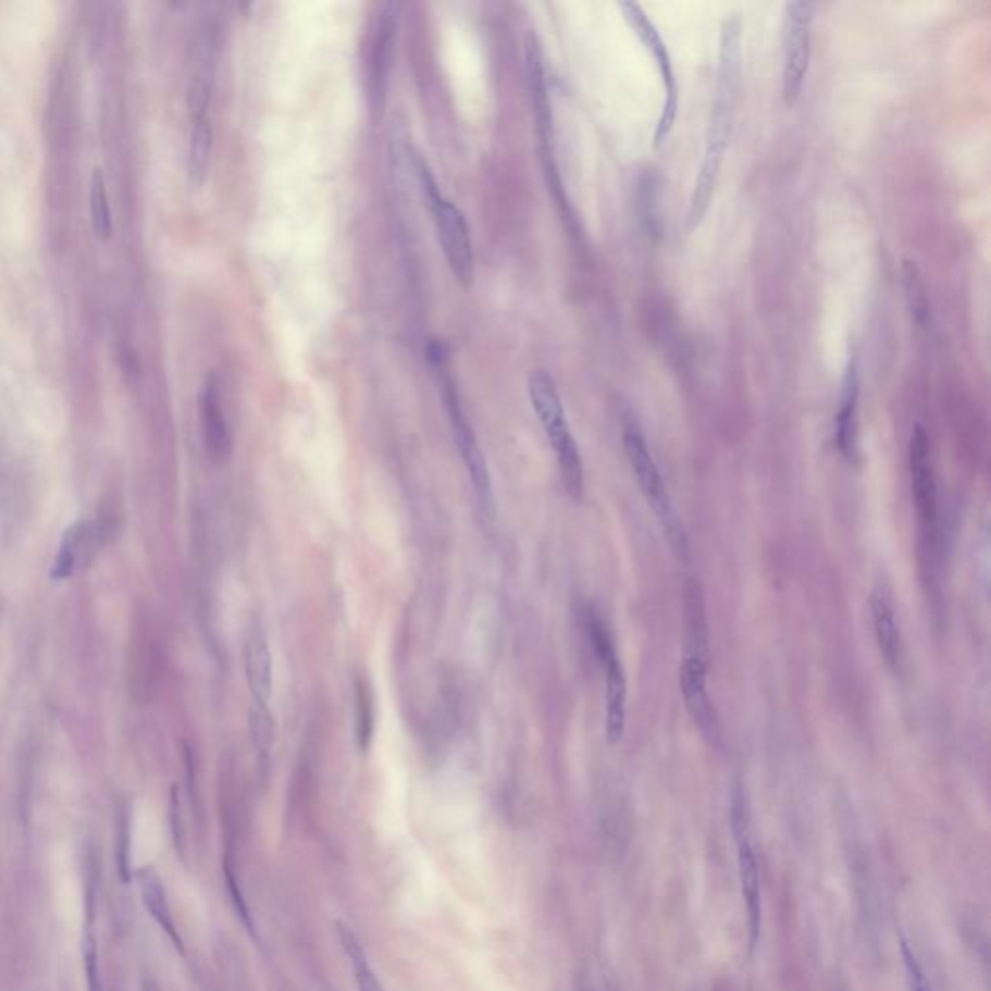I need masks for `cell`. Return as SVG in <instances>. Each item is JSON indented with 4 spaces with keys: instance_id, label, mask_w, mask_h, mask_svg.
I'll return each mask as SVG.
<instances>
[{
    "instance_id": "obj_1",
    "label": "cell",
    "mask_w": 991,
    "mask_h": 991,
    "mask_svg": "<svg viewBox=\"0 0 991 991\" xmlns=\"http://www.w3.org/2000/svg\"><path fill=\"white\" fill-rule=\"evenodd\" d=\"M740 61H742V20L738 16L722 22L720 27L719 66L717 86L713 97L711 119L705 136L702 165L693 185L690 206L685 213V228L693 233L705 220L713 193L719 181L720 168L729 148L730 132L736 116L738 86H740Z\"/></svg>"
},
{
    "instance_id": "obj_2",
    "label": "cell",
    "mask_w": 991,
    "mask_h": 991,
    "mask_svg": "<svg viewBox=\"0 0 991 991\" xmlns=\"http://www.w3.org/2000/svg\"><path fill=\"white\" fill-rule=\"evenodd\" d=\"M685 643L680 665V692L693 722L707 738L719 736V717L707 690L711 665V637L705 615L702 585L695 580L685 585Z\"/></svg>"
},
{
    "instance_id": "obj_3",
    "label": "cell",
    "mask_w": 991,
    "mask_h": 991,
    "mask_svg": "<svg viewBox=\"0 0 991 991\" xmlns=\"http://www.w3.org/2000/svg\"><path fill=\"white\" fill-rule=\"evenodd\" d=\"M527 392H529L533 411L538 417V422L543 424L544 434L553 446L566 491L573 500H580L583 496V488H585V467H583L580 446L575 442L570 422L563 411L558 386L546 370L536 369L529 376Z\"/></svg>"
},
{
    "instance_id": "obj_4",
    "label": "cell",
    "mask_w": 991,
    "mask_h": 991,
    "mask_svg": "<svg viewBox=\"0 0 991 991\" xmlns=\"http://www.w3.org/2000/svg\"><path fill=\"white\" fill-rule=\"evenodd\" d=\"M622 439L625 456L632 467L633 476L640 484L641 494L645 501L649 504L653 513L657 516L658 523L665 531L668 544L672 546L676 556L682 561H687L690 556V544L685 536L684 525L676 513L674 504L668 494L667 483L662 479V473L658 469L655 457L651 454L649 444L645 434L641 431L640 424L633 417H623Z\"/></svg>"
},
{
    "instance_id": "obj_5",
    "label": "cell",
    "mask_w": 991,
    "mask_h": 991,
    "mask_svg": "<svg viewBox=\"0 0 991 991\" xmlns=\"http://www.w3.org/2000/svg\"><path fill=\"white\" fill-rule=\"evenodd\" d=\"M414 171L419 176L424 203L431 210L438 243L444 250L449 270L454 273L457 283L469 289L474 281V252L466 215L461 213L456 203L446 198V194L439 190L438 183L431 173V168L419 156L414 158Z\"/></svg>"
},
{
    "instance_id": "obj_6",
    "label": "cell",
    "mask_w": 991,
    "mask_h": 991,
    "mask_svg": "<svg viewBox=\"0 0 991 991\" xmlns=\"http://www.w3.org/2000/svg\"><path fill=\"white\" fill-rule=\"evenodd\" d=\"M432 367L439 374V386H442V395H444L451 429H454L456 446L459 449V454H461L463 463H466L467 473H469L471 484H473L474 492H476V498L481 501V508H483L484 513L488 518H494L496 516V496H494L491 471H488V466H486L483 449L479 446V439L474 436V431L471 429L469 421H467L466 412H463V407H461V401H459V394H457L456 382L448 374V360H442V362H436Z\"/></svg>"
},
{
    "instance_id": "obj_7",
    "label": "cell",
    "mask_w": 991,
    "mask_h": 991,
    "mask_svg": "<svg viewBox=\"0 0 991 991\" xmlns=\"http://www.w3.org/2000/svg\"><path fill=\"white\" fill-rule=\"evenodd\" d=\"M525 71L527 88H529L531 107H533L536 138H538V146H541L544 171H546V176H548V185L553 188L556 202L560 203L561 210H568V200H566V193H563V186H561L560 173L556 169L553 103H550V94H548V84H546L543 51H541L538 39L533 34H529L525 41Z\"/></svg>"
},
{
    "instance_id": "obj_8",
    "label": "cell",
    "mask_w": 991,
    "mask_h": 991,
    "mask_svg": "<svg viewBox=\"0 0 991 991\" xmlns=\"http://www.w3.org/2000/svg\"><path fill=\"white\" fill-rule=\"evenodd\" d=\"M816 4L792 0L784 4L782 18V99L794 106L806 84L812 57V24Z\"/></svg>"
},
{
    "instance_id": "obj_9",
    "label": "cell",
    "mask_w": 991,
    "mask_h": 991,
    "mask_svg": "<svg viewBox=\"0 0 991 991\" xmlns=\"http://www.w3.org/2000/svg\"><path fill=\"white\" fill-rule=\"evenodd\" d=\"M732 833L736 841L738 869H740V883L742 895L746 901L747 928H750V951H754L761 936V891H759V868L755 856L754 829H752V812L747 802L746 790L738 784L732 792Z\"/></svg>"
},
{
    "instance_id": "obj_10",
    "label": "cell",
    "mask_w": 991,
    "mask_h": 991,
    "mask_svg": "<svg viewBox=\"0 0 991 991\" xmlns=\"http://www.w3.org/2000/svg\"><path fill=\"white\" fill-rule=\"evenodd\" d=\"M589 640L598 657V662L605 668L606 685V740L608 744L622 742L625 734V720H628V680L623 672V665L615 640L608 632L606 623L600 616L591 612L587 618Z\"/></svg>"
},
{
    "instance_id": "obj_11",
    "label": "cell",
    "mask_w": 991,
    "mask_h": 991,
    "mask_svg": "<svg viewBox=\"0 0 991 991\" xmlns=\"http://www.w3.org/2000/svg\"><path fill=\"white\" fill-rule=\"evenodd\" d=\"M908 469L914 506L920 521L921 538L928 548L939 546V504L936 469L931 459L930 436L921 424H914L908 442Z\"/></svg>"
},
{
    "instance_id": "obj_12",
    "label": "cell",
    "mask_w": 991,
    "mask_h": 991,
    "mask_svg": "<svg viewBox=\"0 0 991 991\" xmlns=\"http://www.w3.org/2000/svg\"><path fill=\"white\" fill-rule=\"evenodd\" d=\"M618 9L622 10L623 18L632 26L635 36L640 37L647 51L653 54L657 62L660 78H662V89H665V101L658 116L657 128H655V146H660L667 141L670 132L674 128L676 116H678V106H680V96H678V82H676L674 64L668 53L665 39L658 34L657 26L651 22L645 10L641 9L637 2H620Z\"/></svg>"
},
{
    "instance_id": "obj_13",
    "label": "cell",
    "mask_w": 991,
    "mask_h": 991,
    "mask_svg": "<svg viewBox=\"0 0 991 991\" xmlns=\"http://www.w3.org/2000/svg\"><path fill=\"white\" fill-rule=\"evenodd\" d=\"M869 610H871V622H874L879 653L885 660L887 667L891 670H899L901 658H903V637H901V628L896 622L893 591L887 583H878L871 591Z\"/></svg>"
},
{
    "instance_id": "obj_14",
    "label": "cell",
    "mask_w": 991,
    "mask_h": 991,
    "mask_svg": "<svg viewBox=\"0 0 991 991\" xmlns=\"http://www.w3.org/2000/svg\"><path fill=\"white\" fill-rule=\"evenodd\" d=\"M245 670L252 703L270 707L273 690L272 651L260 620L250 623L246 633Z\"/></svg>"
},
{
    "instance_id": "obj_15",
    "label": "cell",
    "mask_w": 991,
    "mask_h": 991,
    "mask_svg": "<svg viewBox=\"0 0 991 991\" xmlns=\"http://www.w3.org/2000/svg\"><path fill=\"white\" fill-rule=\"evenodd\" d=\"M858 399H860V376H858V362L848 360V367L842 377L841 407L834 421V438L842 457L854 463L860 454L858 446Z\"/></svg>"
},
{
    "instance_id": "obj_16",
    "label": "cell",
    "mask_w": 991,
    "mask_h": 991,
    "mask_svg": "<svg viewBox=\"0 0 991 991\" xmlns=\"http://www.w3.org/2000/svg\"><path fill=\"white\" fill-rule=\"evenodd\" d=\"M397 9H399L397 4H387L380 18V24H377L376 36H374L372 51H370V106L376 113L382 111L384 99H386L387 71H389L395 27H397Z\"/></svg>"
},
{
    "instance_id": "obj_17",
    "label": "cell",
    "mask_w": 991,
    "mask_h": 991,
    "mask_svg": "<svg viewBox=\"0 0 991 991\" xmlns=\"http://www.w3.org/2000/svg\"><path fill=\"white\" fill-rule=\"evenodd\" d=\"M200 421L208 454L213 459L227 457L231 451V432L221 405L220 384L213 374L206 377L200 392Z\"/></svg>"
},
{
    "instance_id": "obj_18",
    "label": "cell",
    "mask_w": 991,
    "mask_h": 991,
    "mask_svg": "<svg viewBox=\"0 0 991 991\" xmlns=\"http://www.w3.org/2000/svg\"><path fill=\"white\" fill-rule=\"evenodd\" d=\"M132 878H136V881H138V889H140L141 901H144L146 911L150 913L151 918L156 920L159 928L165 931V936L171 939V943L175 945L176 951L185 953L183 938L178 933L175 918H173V913L169 908L165 887L161 883L158 871L151 866H144V868L136 869Z\"/></svg>"
},
{
    "instance_id": "obj_19",
    "label": "cell",
    "mask_w": 991,
    "mask_h": 991,
    "mask_svg": "<svg viewBox=\"0 0 991 991\" xmlns=\"http://www.w3.org/2000/svg\"><path fill=\"white\" fill-rule=\"evenodd\" d=\"M211 151H213V128L210 114L194 116L188 146V181L194 188H200L210 175Z\"/></svg>"
},
{
    "instance_id": "obj_20",
    "label": "cell",
    "mask_w": 991,
    "mask_h": 991,
    "mask_svg": "<svg viewBox=\"0 0 991 991\" xmlns=\"http://www.w3.org/2000/svg\"><path fill=\"white\" fill-rule=\"evenodd\" d=\"M89 221L94 235L101 243H107L113 235V215L107 194L106 175L101 169H96L89 178Z\"/></svg>"
},
{
    "instance_id": "obj_21",
    "label": "cell",
    "mask_w": 991,
    "mask_h": 991,
    "mask_svg": "<svg viewBox=\"0 0 991 991\" xmlns=\"http://www.w3.org/2000/svg\"><path fill=\"white\" fill-rule=\"evenodd\" d=\"M901 275H903L904 297H906V305H908V310H911L913 322H916L920 327H926V325L930 324L931 318L930 299H928V290H926V283H924V277H921L918 263L911 260V258H904Z\"/></svg>"
},
{
    "instance_id": "obj_22",
    "label": "cell",
    "mask_w": 991,
    "mask_h": 991,
    "mask_svg": "<svg viewBox=\"0 0 991 991\" xmlns=\"http://www.w3.org/2000/svg\"><path fill=\"white\" fill-rule=\"evenodd\" d=\"M337 928H339L343 951L351 961L352 970H355V982H357L359 991H386L382 982L377 980L376 973L372 970L367 951L362 947L360 939L355 936V931L349 926H345V924H337Z\"/></svg>"
},
{
    "instance_id": "obj_23",
    "label": "cell",
    "mask_w": 991,
    "mask_h": 991,
    "mask_svg": "<svg viewBox=\"0 0 991 991\" xmlns=\"http://www.w3.org/2000/svg\"><path fill=\"white\" fill-rule=\"evenodd\" d=\"M374 736V695L367 676L355 680V742L360 754H364Z\"/></svg>"
},
{
    "instance_id": "obj_24",
    "label": "cell",
    "mask_w": 991,
    "mask_h": 991,
    "mask_svg": "<svg viewBox=\"0 0 991 991\" xmlns=\"http://www.w3.org/2000/svg\"><path fill=\"white\" fill-rule=\"evenodd\" d=\"M89 529H91L89 523H74L71 529H66V533L62 535L61 546H59L57 558H54L51 580H69L72 573H74L76 563H78L79 560V554L84 553L82 548L88 543Z\"/></svg>"
},
{
    "instance_id": "obj_25",
    "label": "cell",
    "mask_w": 991,
    "mask_h": 991,
    "mask_svg": "<svg viewBox=\"0 0 991 991\" xmlns=\"http://www.w3.org/2000/svg\"><path fill=\"white\" fill-rule=\"evenodd\" d=\"M248 724H250V736H252V744H255L256 752H258V757L260 761L268 759L270 755V750H272L273 744V719L272 711L270 707H263V705H255L250 707V717H248Z\"/></svg>"
},
{
    "instance_id": "obj_26",
    "label": "cell",
    "mask_w": 991,
    "mask_h": 991,
    "mask_svg": "<svg viewBox=\"0 0 991 991\" xmlns=\"http://www.w3.org/2000/svg\"><path fill=\"white\" fill-rule=\"evenodd\" d=\"M116 869L123 883H131L134 871L131 868V817L126 812L119 814L116 825Z\"/></svg>"
},
{
    "instance_id": "obj_27",
    "label": "cell",
    "mask_w": 991,
    "mask_h": 991,
    "mask_svg": "<svg viewBox=\"0 0 991 991\" xmlns=\"http://www.w3.org/2000/svg\"><path fill=\"white\" fill-rule=\"evenodd\" d=\"M901 953H903L904 968H906V978H908L911 991H931L930 982H928V978L924 974V968L918 963V958L914 955V951L906 939L901 941Z\"/></svg>"
},
{
    "instance_id": "obj_28",
    "label": "cell",
    "mask_w": 991,
    "mask_h": 991,
    "mask_svg": "<svg viewBox=\"0 0 991 991\" xmlns=\"http://www.w3.org/2000/svg\"><path fill=\"white\" fill-rule=\"evenodd\" d=\"M171 827H173V834H175V844L176 851L183 852V823H181V806H178V796H176V789L173 790V800H171Z\"/></svg>"
},
{
    "instance_id": "obj_29",
    "label": "cell",
    "mask_w": 991,
    "mask_h": 991,
    "mask_svg": "<svg viewBox=\"0 0 991 991\" xmlns=\"http://www.w3.org/2000/svg\"><path fill=\"white\" fill-rule=\"evenodd\" d=\"M144 991H158V986L153 982H144Z\"/></svg>"
}]
</instances>
